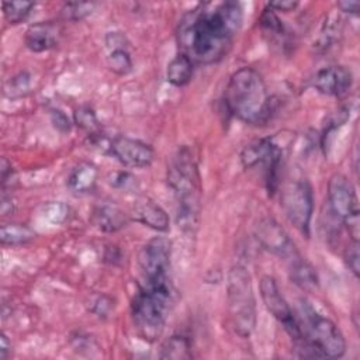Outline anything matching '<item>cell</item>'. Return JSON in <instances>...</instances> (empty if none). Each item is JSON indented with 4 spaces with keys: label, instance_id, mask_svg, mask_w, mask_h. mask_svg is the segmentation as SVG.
Listing matches in <instances>:
<instances>
[{
    "label": "cell",
    "instance_id": "obj_1",
    "mask_svg": "<svg viewBox=\"0 0 360 360\" xmlns=\"http://www.w3.org/2000/svg\"><path fill=\"white\" fill-rule=\"evenodd\" d=\"M243 11L239 3H201L179 20L176 39L180 53L193 63L212 65L231 49L242 27Z\"/></svg>",
    "mask_w": 360,
    "mask_h": 360
},
{
    "label": "cell",
    "instance_id": "obj_2",
    "mask_svg": "<svg viewBox=\"0 0 360 360\" xmlns=\"http://www.w3.org/2000/svg\"><path fill=\"white\" fill-rule=\"evenodd\" d=\"M224 104L233 117L246 124H263L273 111V101L263 77L248 66L236 70L229 77L224 93Z\"/></svg>",
    "mask_w": 360,
    "mask_h": 360
},
{
    "label": "cell",
    "instance_id": "obj_3",
    "mask_svg": "<svg viewBox=\"0 0 360 360\" xmlns=\"http://www.w3.org/2000/svg\"><path fill=\"white\" fill-rule=\"evenodd\" d=\"M172 302L173 288L169 277L146 281L135 294L131 315L135 330L143 340L155 342L160 338Z\"/></svg>",
    "mask_w": 360,
    "mask_h": 360
},
{
    "label": "cell",
    "instance_id": "obj_4",
    "mask_svg": "<svg viewBox=\"0 0 360 360\" xmlns=\"http://www.w3.org/2000/svg\"><path fill=\"white\" fill-rule=\"evenodd\" d=\"M167 183L177 201L176 221L179 228L191 231L200 212V174L188 148L177 150L169 170Z\"/></svg>",
    "mask_w": 360,
    "mask_h": 360
},
{
    "label": "cell",
    "instance_id": "obj_5",
    "mask_svg": "<svg viewBox=\"0 0 360 360\" xmlns=\"http://www.w3.org/2000/svg\"><path fill=\"white\" fill-rule=\"evenodd\" d=\"M226 304L229 322L240 338H249L256 326V298L252 277L243 266H233L228 273Z\"/></svg>",
    "mask_w": 360,
    "mask_h": 360
},
{
    "label": "cell",
    "instance_id": "obj_6",
    "mask_svg": "<svg viewBox=\"0 0 360 360\" xmlns=\"http://www.w3.org/2000/svg\"><path fill=\"white\" fill-rule=\"evenodd\" d=\"M292 139V134L288 132H280L269 138H262L259 141H255L249 145H246L240 153V160L242 165L246 169L256 167L262 165L266 172V183H267V190L274 191L278 181V167L284 155L285 148L290 145Z\"/></svg>",
    "mask_w": 360,
    "mask_h": 360
},
{
    "label": "cell",
    "instance_id": "obj_7",
    "mask_svg": "<svg viewBox=\"0 0 360 360\" xmlns=\"http://www.w3.org/2000/svg\"><path fill=\"white\" fill-rule=\"evenodd\" d=\"M304 338L319 352L322 359H339L346 352V340L333 321L318 314L308 302L301 304Z\"/></svg>",
    "mask_w": 360,
    "mask_h": 360
},
{
    "label": "cell",
    "instance_id": "obj_8",
    "mask_svg": "<svg viewBox=\"0 0 360 360\" xmlns=\"http://www.w3.org/2000/svg\"><path fill=\"white\" fill-rule=\"evenodd\" d=\"M280 204L287 219L305 236H309V226L314 212L312 187L305 179L288 180L283 184Z\"/></svg>",
    "mask_w": 360,
    "mask_h": 360
},
{
    "label": "cell",
    "instance_id": "obj_9",
    "mask_svg": "<svg viewBox=\"0 0 360 360\" xmlns=\"http://www.w3.org/2000/svg\"><path fill=\"white\" fill-rule=\"evenodd\" d=\"M260 297L266 307V309L283 325L284 330L291 336L294 342H298L304 338L301 323L292 314L288 302L285 301L284 295L281 294L274 277L264 274L259 283Z\"/></svg>",
    "mask_w": 360,
    "mask_h": 360
},
{
    "label": "cell",
    "instance_id": "obj_10",
    "mask_svg": "<svg viewBox=\"0 0 360 360\" xmlns=\"http://www.w3.org/2000/svg\"><path fill=\"white\" fill-rule=\"evenodd\" d=\"M328 202L332 214L345 225L359 219V200L352 181L342 173H333L328 181Z\"/></svg>",
    "mask_w": 360,
    "mask_h": 360
},
{
    "label": "cell",
    "instance_id": "obj_11",
    "mask_svg": "<svg viewBox=\"0 0 360 360\" xmlns=\"http://www.w3.org/2000/svg\"><path fill=\"white\" fill-rule=\"evenodd\" d=\"M170 255L172 242L163 236L152 238L141 248L138 255V263L146 281L167 277Z\"/></svg>",
    "mask_w": 360,
    "mask_h": 360
},
{
    "label": "cell",
    "instance_id": "obj_12",
    "mask_svg": "<svg viewBox=\"0 0 360 360\" xmlns=\"http://www.w3.org/2000/svg\"><path fill=\"white\" fill-rule=\"evenodd\" d=\"M255 236L266 250L278 257L290 259L298 253L285 229L271 217H263L259 219L255 226Z\"/></svg>",
    "mask_w": 360,
    "mask_h": 360
},
{
    "label": "cell",
    "instance_id": "obj_13",
    "mask_svg": "<svg viewBox=\"0 0 360 360\" xmlns=\"http://www.w3.org/2000/svg\"><path fill=\"white\" fill-rule=\"evenodd\" d=\"M110 150L121 165L131 169L148 167L155 158V150L150 145L128 136L114 138L110 142Z\"/></svg>",
    "mask_w": 360,
    "mask_h": 360
},
{
    "label": "cell",
    "instance_id": "obj_14",
    "mask_svg": "<svg viewBox=\"0 0 360 360\" xmlns=\"http://www.w3.org/2000/svg\"><path fill=\"white\" fill-rule=\"evenodd\" d=\"M314 87L326 96H335L340 97L349 91V89L353 84V75L350 69L342 65L336 66H328L319 69L314 79H312Z\"/></svg>",
    "mask_w": 360,
    "mask_h": 360
},
{
    "label": "cell",
    "instance_id": "obj_15",
    "mask_svg": "<svg viewBox=\"0 0 360 360\" xmlns=\"http://www.w3.org/2000/svg\"><path fill=\"white\" fill-rule=\"evenodd\" d=\"M60 31V25L55 21L35 22L27 28L24 44L32 52L49 51L58 45Z\"/></svg>",
    "mask_w": 360,
    "mask_h": 360
},
{
    "label": "cell",
    "instance_id": "obj_16",
    "mask_svg": "<svg viewBox=\"0 0 360 360\" xmlns=\"http://www.w3.org/2000/svg\"><path fill=\"white\" fill-rule=\"evenodd\" d=\"M132 219L136 222L149 226L158 232L169 231V215L167 212L153 200L148 197L139 198L131 211Z\"/></svg>",
    "mask_w": 360,
    "mask_h": 360
},
{
    "label": "cell",
    "instance_id": "obj_17",
    "mask_svg": "<svg viewBox=\"0 0 360 360\" xmlns=\"http://www.w3.org/2000/svg\"><path fill=\"white\" fill-rule=\"evenodd\" d=\"M90 221L98 231L111 233L125 228L129 218L117 204L100 202L93 208Z\"/></svg>",
    "mask_w": 360,
    "mask_h": 360
},
{
    "label": "cell",
    "instance_id": "obj_18",
    "mask_svg": "<svg viewBox=\"0 0 360 360\" xmlns=\"http://www.w3.org/2000/svg\"><path fill=\"white\" fill-rule=\"evenodd\" d=\"M288 260V273L290 278L294 284H297L300 288L305 291H312L318 288L319 280L315 269L311 263H308L305 259L300 256V253H295Z\"/></svg>",
    "mask_w": 360,
    "mask_h": 360
},
{
    "label": "cell",
    "instance_id": "obj_19",
    "mask_svg": "<svg viewBox=\"0 0 360 360\" xmlns=\"http://www.w3.org/2000/svg\"><path fill=\"white\" fill-rule=\"evenodd\" d=\"M97 180V169L89 162L79 163L68 177V186L75 193L90 191Z\"/></svg>",
    "mask_w": 360,
    "mask_h": 360
},
{
    "label": "cell",
    "instance_id": "obj_20",
    "mask_svg": "<svg viewBox=\"0 0 360 360\" xmlns=\"http://www.w3.org/2000/svg\"><path fill=\"white\" fill-rule=\"evenodd\" d=\"M193 72H194V63L183 53H179L169 62L166 69V79L170 84L176 87H181L191 80Z\"/></svg>",
    "mask_w": 360,
    "mask_h": 360
},
{
    "label": "cell",
    "instance_id": "obj_21",
    "mask_svg": "<svg viewBox=\"0 0 360 360\" xmlns=\"http://www.w3.org/2000/svg\"><path fill=\"white\" fill-rule=\"evenodd\" d=\"M191 342L183 335H173L165 340L160 349V359L183 360L191 359Z\"/></svg>",
    "mask_w": 360,
    "mask_h": 360
},
{
    "label": "cell",
    "instance_id": "obj_22",
    "mask_svg": "<svg viewBox=\"0 0 360 360\" xmlns=\"http://www.w3.org/2000/svg\"><path fill=\"white\" fill-rule=\"evenodd\" d=\"M35 232L21 224H4L0 228V240L3 245H24L35 238Z\"/></svg>",
    "mask_w": 360,
    "mask_h": 360
},
{
    "label": "cell",
    "instance_id": "obj_23",
    "mask_svg": "<svg viewBox=\"0 0 360 360\" xmlns=\"http://www.w3.org/2000/svg\"><path fill=\"white\" fill-rule=\"evenodd\" d=\"M107 66L115 75L124 76L132 70V58L128 52V48H114L110 49L107 56Z\"/></svg>",
    "mask_w": 360,
    "mask_h": 360
},
{
    "label": "cell",
    "instance_id": "obj_24",
    "mask_svg": "<svg viewBox=\"0 0 360 360\" xmlns=\"http://www.w3.org/2000/svg\"><path fill=\"white\" fill-rule=\"evenodd\" d=\"M34 6H35L34 1H24V0L3 1V14L10 24H20L28 17Z\"/></svg>",
    "mask_w": 360,
    "mask_h": 360
},
{
    "label": "cell",
    "instance_id": "obj_25",
    "mask_svg": "<svg viewBox=\"0 0 360 360\" xmlns=\"http://www.w3.org/2000/svg\"><path fill=\"white\" fill-rule=\"evenodd\" d=\"M260 25L262 28L270 35L273 37H284L285 35V28L283 25V22L280 21V18L276 15V11L271 10L270 7H266L260 15Z\"/></svg>",
    "mask_w": 360,
    "mask_h": 360
},
{
    "label": "cell",
    "instance_id": "obj_26",
    "mask_svg": "<svg viewBox=\"0 0 360 360\" xmlns=\"http://www.w3.org/2000/svg\"><path fill=\"white\" fill-rule=\"evenodd\" d=\"M96 3H66L62 8V15L66 20L77 21L93 13Z\"/></svg>",
    "mask_w": 360,
    "mask_h": 360
},
{
    "label": "cell",
    "instance_id": "obj_27",
    "mask_svg": "<svg viewBox=\"0 0 360 360\" xmlns=\"http://www.w3.org/2000/svg\"><path fill=\"white\" fill-rule=\"evenodd\" d=\"M343 259H345V263H346V266L349 267V270H350L356 277H359V274H360V250H359V242L352 240V242L345 248Z\"/></svg>",
    "mask_w": 360,
    "mask_h": 360
},
{
    "label": "cell",
    "instance_id": "obj_28",
    "mask_svg": "<svg viewBox=\"0 0 360 360\" xmlns=\"http://www.w3.org/2000/svg\"><path fill=\"white\" fill-rule=\"evenodd\" d=\"M75 122L87 131H91L97 127V118L94 111L90 107H80L76 112H75Z\"/></svg>",
    "mask_w": 360,
    "mask_h": 360
},
{
    "label": "cell",
    "instance_id": "obj_29",
    "mask_svg": "<svg viewBox=\"0 0 360 360\" xmlns=\"http://www.w3.org/2000/svg\"><path fill=\"white\" fill-rule=\"evenodd\" d=\"M110 183L115 188H121V190H131V188L136 187V179L128 172L112 173L111 179H110Z\"/></svg>",
    "mask_w": 360,
    "mask_h": 360
},
{
    "label": "cell",
    "instance_id": "obj_30",
    "mask_svg": "<svg viewBox=\"0 0 360 360\" xmlns=\"http://www.w3.org/2000/svg\"><path fill=\"white\" fill-rule=\"evenodd\" d=\"M51 115H52V122H53V125H55L59 131L66 132V131L70 129V122H69L68 117H66L62 111L53 110Z\"/></svg>",
    "mask_w": 360,
    "mask_h": 360
},
{
    "label": "cell",
    "instance_id": "obj_31",
    "mask_svg": "<svg viewBox=\"0 0 360 360\" xmlns=\"http://www.w3.org/2000/svg\"><path fill=\"white\" fill-rule=\"evenodd\" d=\"M267 7H270L274 11H292L298 7V1H291V0H277V1H270L267 4Z\"/></svg>",
    "mask_w": 360,
    "mask_h": 360
},
{
    "label": "cell",
    "instance_id": "obj_32",
    "mask_svg": "<svg viewBox=\"0 0 360 360\" xmlns=\"http://www.w3.org/2000/svg\"><path fill=\"white\" fill-rule=\"evenodd\" d=\"M28 76L25 75V73H20L18 76H15V77H13L11 79V82H10V90H11V93H15V91H20V90H25V89H28Z\"/></svg>",
    "mask_w": 360,
    "mask_h": 360
},
{
    "label": "cell",
    "instance_id": "obj_33",
    "mask_svg": "<svg viewBox=\"0 0 360 360\" xmlns=\"http://www.w3.org/2000/svg\"><path fill=\"white\" fill-rule=\"evenodd\" d=\"M338 7L343 11V13H353L356 14L360 8V3L354 1V0H343L338 3Z\"/></svg>",
    "mask_w": 360,
    "mask_h": 360
},
{
    "label": "cell",
    "instance_id": "obj_34",
    "mask_svg": "<svg viewBox=\"0 0 360 360\" xmlns=\"http://www.w3.org/2000/svg\"><path fill=\"white\" fill-rule=\"evenodd\" d=\"M10 349H11V342L7 339L6 333H1V338H0V359L1 360L7 359Z\"/></svg>",
    "mask_w": 360,
    "mask_h": 360
}]
</instances>
